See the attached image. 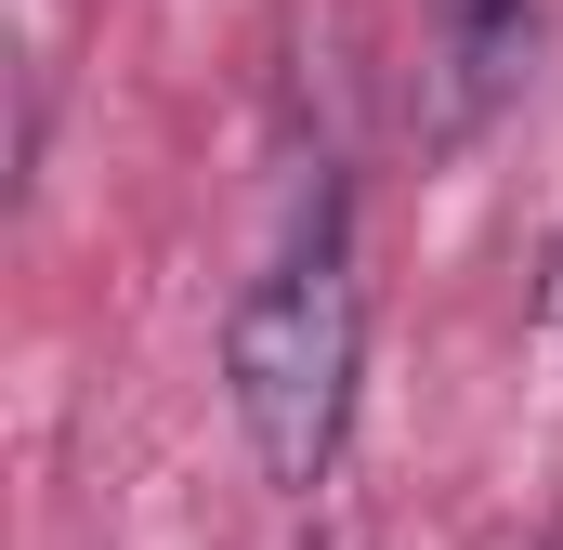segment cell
Listing matches in <instances>:
<instances>
[{
    "mask_svg": "<svg viewBox=\"0 0 563 550\" xmlns=\"http://www.w3.org/2000/svg\"><path fill=\"white\" fill-rule=\"evenodd\" d=\"M538 328L563 341V237H551V263H538Z\"/></svg>",
    "mask_w": 563,
    "mask_h": 550,
    "instance_id": "obj_3",
    "label": "cell"
},
{
    "mask_svg": "<svg viewBox=\"0 0 563 550\" xmlns=\"http://www.w3.org/2000/svg\"><path fill=\"white\" fill-rule=\"evenodd\" d=\"M525 53H538V0H432V144L485 132L525 92Z\"/></svg>",
    "mask_w": 563,
    "mask_h": 550,
    "instance_id": "obj_2",
    "label": "cell"
},
{
    "mask_svg": "<svg viewBox=\"0 0 563 550\" xmlns=\"http://www.w3.org/2000/svg\"><path fill=\"white\" fill-rule=\"evenodd\" d=\"M354 367H367V288H354L341 197H314V223L223 315V394H236V432H250L263 485H288V498L328 485V459L354 432Z\"/></svg>",
    "mask_w": 563,
    "mask_h": 550,
    "instance_id": "obj_1",
    "label": "cell"
}]
</instances>
